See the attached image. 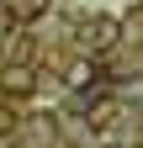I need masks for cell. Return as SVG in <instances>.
Masks as SVG:
<instances>
[{"instance_id": "6da1fadb", "label": "cell", "mask_w": 143, "mask_h": 148, "mask_svg": "<svg viewBox=\"0 0 143 148\" xmlns=\"http://www.w3.org/2000/svg\"><path fill=\"white\" fill-rule=\"evenodd\" d=\"M80 37H85V58H96V53H111V48H117L122 27H117V16H90Z\"/></svg>"}, {"instance_id": "7a4b0ae2", "label": "cell", "mask_w": 143, "mask_h": 148, "mask_svg": "<svg viewBox=\"0 0 143 148\" xmlns=\"http://www.w3.org/2000/svg\"><path fill=\"white\" fill-rule=\"evenodd\" d=\"M32 90H37V79H32L27 64H6V69H0V95H6V101H27Z\"/></svg>"}, {"instance_id": "3957f363", "label": "cell", "mask_w": 143, "mask_h": 148, "mask_svg": "<svg viewBox=\"0 0 143 148\" xmlns=\"http://www.w3.org/2000/svg\"><path fill=\"white\" fill-rule=\"evenodd\" d=\"M64 79L74 85V90H85V95H90V90H101V85H106V74H101V64H96V58H69Z\"/></svg>"}, {"instance_id": "277c9868", "label": "cell", "mask_w": 143, "mask_h": 148, "mask_svg": "<svg viewBox=\"0 0 143 148\" xmlns=\"http://www.w3.org/2000/svg\"><path fill=\"white\" fill-rule=\"evenodd\" d=\"M53 143H58L53 122H27V132H16V148H53Z\"/></svg>"}, {"instance_id": "5b68a950", "label": "cell", "mask_w": 143, "mask_h": 148, "mask_svg": "<svg viewBox=\"0 0 143 148\" xmlns=\"http://www.w3.org/2000/svg\"><path fill=\"white\" fill-rule=\"evenodd\" d=\"M117 101L143 111V74H127V79H117Z\"/></svg>"}, {"instance_id": "8992f818", "label": "cell", "mask_w": 143, "mask_h": 148, "mask_svg": "<svg viewBox=\"0 0 143 148\" xmlns=\"http://www.w3.org/2000/svg\"><path fill=\"white\" fill-rule=\"evenodd\" d=\"M16 21H21V16H16V0H0V37H6Z\"/></svg>"}, {"instance_id": "52a82bcc", "label": "cell", "mask_w": 143, "mask_h": 148, "mask_svg": "<svg viewBox=\"0 0 143 148\" xmlns=\"http://www.w3.org/2000/svg\"><path fill=\"white\" fill-rule=\"evenodd\" d=\"M16 16H43V0H16Z\"/></svg>"}]
</instances>
